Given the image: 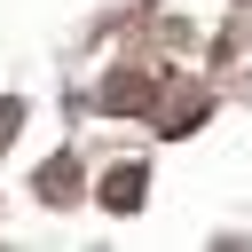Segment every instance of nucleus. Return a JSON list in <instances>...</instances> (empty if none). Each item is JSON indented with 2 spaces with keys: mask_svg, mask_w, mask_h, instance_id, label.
Returning <instances> with one entry per match:
<instances>
[{
  "mask_svg": "<svg viewBox=\"0 0 252 252\" xmlns=\"http://www.w3.org/2000/svg\"><path fill=\"white\" fill-rule=\"evenodd\" d=\"M134 197H142V173H110L102 181V205L110 213H134Z\"/></svg>",
  "mask_w": 252,
  "mask_h": 252,
  "instance_id": "1",
  "label": "nucleus"
}]
</instances>
